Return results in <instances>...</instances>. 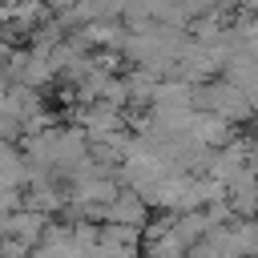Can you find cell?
<instances>
[{"mask_svg":"<svg viewBox=\"0 0 258 258\" xmlns=\"http://www.w3.org/2000/svg\"><path fill=\"white\" fill-rule=\"evenodd\" d=\"M189 105L210 109V113L226 117L230 125H250V117H254V97H246L238 85H230L218 73L202 77V81H189Z\"/></svg>","mask_w":258,"mask_h":258,"instance_id":"6da1fadb","label":"cell"},{"mask_svg":"<svg viewBox=\"0 0 258 258\" xmlns=\"http://www.w3.org/2000/svg\"><path fill=\"white\" fill-rule=\"evenodd\" d=\"M69 121H73V125H81V133H85L89 141H101V137H113L117 129H125V125H129V109H121V105H109V101L93 97V101H77V105H73V113H69Z\"/></svg>","mask_w":258,"mask_h":258,"instance_id":"7a4b0ae2","label":"cell"},{"mask_svg":"<svg viewBox=\"0 0 258 258\" xmlns=\"http://www.w3.org/2000/svg\"><path fill=\"white\" fill-rule=\"evenodd\" d=\"M85 157H89V137L81 133V125H52V141H48V165H52V173L64 181Z\"/></svg>","mask_w":258,"mask_h":258,"instance_id":"3957f363","label":"cell"},{"mask_svg":"<svg viewBox=\"0 0 258 258\" xmlns=\"http://www.w3.org/2000/svg\"><path fill=\"white\" fill-rule=\"evenodd\" d=\"M153 210L141 202V194L137 189H129V185H121L105 206H101V222H125V226H137L141 230V222L149 218Z\"/></svg>","mask_w":258,"mask_h":258,"instance_id":"277c9868","label":"cell"},{"mask_svg":"<svg viewBox=\"0 0 258 258\" xmlns=\"http://www.w3.org/2000/svg\"><path fill=\"white\" fill-rule=\"evenodd\" d=\"M218 77H226V81H230V85H238L246 97H254V93H258V69H254V52H250V48H230V52L222 56Z\"/></svg>","mask_w":258,"mask_h":258,"instance_id":"5b68a950","label":"cell"},{"mask_svg":"<svg viewBox=\"0 0 258 258\" xmlns=\"http://www.w3.org/2000/svg\"><path fill=\"white\" fill-rule=\"evenodd\" d=\"M97 250L93 254H137L141 250V230L125 222H97Z\"/></svg>","mask_w":258,"mask_h":258,"instance_id":"8992f818","label":"cell"},{"mask_svg":"<svg viewBox=\"0 0 258 258\" xmlns=\"http://www.w3.org/2000/svg\"><path fill=\"white\" fill-rule=\"evenodd\" d=\"M44 222H48V214H40V210H32V206H20V210L8 214V230H4V234L20 238V242L32 250V242H36L40 230H44Z\"/></svg>","mask_w":258,"mask_h":258,"instance_id":"52a82bcc","label":"cell"},{"mask_svg":"<svg viewBox=\"0 0 258 258\" xmlns=\"http://www.w3.org/2000/svg\"><path fill=\"white\" fill-rule=\"evenodd\" d=\"M226 206H230V214H234V218H254V214H258L254 173H246V177H238V181H230V185H226Z\"/></svg>","mask_w":258,"mask_h":258,"instance_id":"ba28073f","label":"cell"},{"mask_svg":"<svg viewBox=\"0 0 258 258\" xmlns=\"http://www.w3.org/2000/svg\"><path fill=\"white\" fill-rule=\"evenodd\" d=\"M153 85H157V77H153L149 69L133 64V69L125 73V93H129V105H125V109H145V105L153 101Z\"/></svg>","mask_w":258,"mask_h":258,"instance_id":"9c48e42d","label":"cell"},{"mask_svg":"<svg viewBox=\"0 0 258 258\" xmlns=\"http://www.w3.org/2000/svg\"><path fill=\"white\" fill-rule=\"evenodd\" d=\"M24 206V185H0V214H12Z\"/></svg>","mask_w":258,"mask_h":258,"instance_id":"30bf717a","label":"cell"},{"mask_svg":"<svg viewBox=\"0 0 258 258\" xmlns=\"http://www.w3.org/2000/svg\"><path fill=\"white\" fill-rule=\"evenodd\" d=\"M36 4H44V8H48V4H52V0H36Z\"/></svg>","mask_w":258,"mask_h":258,"instance_id":"8fae6325","label":"cell"}]
</instances>
